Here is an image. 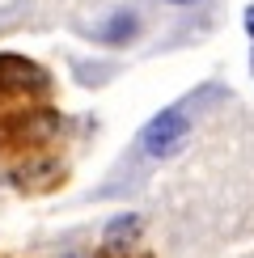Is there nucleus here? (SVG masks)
Returning a JSON list of instances; mask_svg holds the SVG:
<instances>
[{
    "label": "nucleus",
    "mask_w": 254,
    "mask_h": 258,
    "mask_svg": "<svg viewBox=\"0 0 254 258\" xmlns=\"http://www.w3.org/2000/svg\"><path fill=\"white\" fill-rule=\"evenodd\" d=\"M186 136H190V119H186V110H182V106H169V110H161L157 119H148V123H144V132H140V153H144V157H153V161L174 157L178 148L186 144Z\"/></svg>",
    "instance_id": "obj_1"
},
{
    "label": "nucleus",
    "mask_w": 254,
    "mask_h": 258,
    "mask_svg": "<svg viewBox=\"0 0 254 258\" xmlns=\"http://www.w3.org/2000/svg\"><path fill=\"white\" fill-rule=\"evenodd\" d=\"M64 258H93V254H81V250H72V254H64Z\"/></svg>",
    "instance_id": "obj_5"
},
{
    "label": "nucleus",
    "mask_w": 254,
    "mask_h": 258,
    "mask_svg": "<svg viewBox=\"0 0 254 258\" xmlns=\"http://www.w3.org/2000/svg\"><path fill=\"white\" fill-rule=\"evenodd\" d=\"M250 72H254V55H250Z\"/></svg>",
    "instance_id": "obj_7"
},
{
    "label": "nucleus",
    "mask_w": 254,
    "mask_h": 258,
    "mask_svg": "<svg viewBox=\"0 0 254 258\" xmlns=\"http://www.w3.org/2000/svg\"><path fill=\"white\" fill-rule=\"evenodd\" d=\"M140 229H144V220L136 216V212L114 216L106 224V233H102V258H127L136 250V241H140Z\"/></svg>",
    "instance_id": "obj_2"
},
{
    "label": "nucleus",
    "mask_w": 254,
    "mask_h": 258,
    "mask_svg": "<svg viewBox=\"0 0 254 258\" xmlns=\"http://www.w3.org/2000/svg\"><path fill=\"white\" fill-rule=\"evenodd\" d=\"M136 30H140V17H136L132 9H119V13H114V17L98 30V38H102V42H110V47H119V42L136 38Z\"/></svg>",
    "instance_id": "obj_3"
},
{
    "label": "nucleus",
    "mask_w": 254,
    "mask_h": 258,
    "mask_svg": "<svg viewBox=\"0 0 254 258\" xmlns=\"http://www.w3.org/2000/svg\"><path fill=\"white\" fill-rule=\"evenodd\" d=\"M241 21H246V34H250V38H254V5H250V9H246V17H241Z\"/></svg>",
    "instance_id": "obj_4"
},
{
    "label": "nucleus",
    "mask_w": 254,
    "mask_h": 258,
    "mask_svg": "<svg viewBox=\"0 0 254 258\" xmlns=\"http://www.w3.org/2000/svg\"><path fill=\"white\" fill-rule=\"evenodd\" d=\"M169 5H195V0H169Z\"/></svg>",
    "instance_id": "obj_6"
}]
</instances>
